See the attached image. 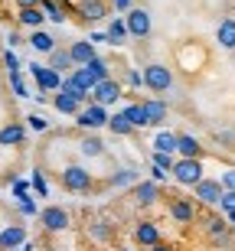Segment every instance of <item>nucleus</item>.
<instances>
[{
  "mask_svg": "<svg viewBox=\"0 0 235 251\" xmlns=\"http://www.w3.org/2000/svg\"><path fill=\"white\" fill-rule=\"evenodd\" d=\"M226 222H229V225H235V212H229V215H226Z\"/></svg>",
  "mask_w": 235,
  "mask_h": 251,
  "instance_id": "47",
  "label": "nucleus"
},
{
  "mask_svg": "<svg viewBox=\"0 0 235 251\" xmlns=\"http://www.w3.org/2000/svg\"><path fill=\"white\" fill-rule=\"evenodd\" d=\"M13 251H17V248H13Z\"/></svg>",
  "mask_w": 235,
  "mask_h": 251,
  "instance_id": "49",
  "label": "nucleus"
},
{
  "mask_svg": "<svg viewBox=\"0 0 235 251\" xmlns=\"http://www.w3.org/2000/svg\"><path fill=\"white\" fill-rule=\"evenodd\" d=\"M62 186L69 189V193H92V186H95V176L88 173L85 167H78V163H72V167H66L62 170Z\"/></svg>",
  "mask_w": 235,
  "mask_h": 251,
  "instance_id": "1",
  "label": "nucleus"
},
{
  "mask_svg": "<svg viewBox=\"0 0 235 251\" xmlns=\"http://www.w3.org/2000/svg\"><path fill=\"white\" fill-rule=\"evenodd\" d=\"M66 52H69V59H72V65H85V62H92V59L98 56V52H95V43H88V39L72 43Z\"/></svg>",
  "mask_w": 235,
  "mask_h": 251,
  "instance_id": "14",
  "label": "nucleus"
},
{
  "mask_svg": "<svg viewBox=\"0 0 235 251\" xmlns=\"http://www.w3.org/2000/svg\"><path fill=\"white\" fill-rule=\"evenodd\" d=\"M17 23L26 29H43V23H46V17H43V10L39 7H29V10H20L17 13Z\"/></svg>",
  "mask_w": 235,
  "mask_h": 251,
  "instance_id": "21",
  "label": "nucleus"
},
{
  "mask_svg": "<svg viewBox=\"0 0 235 251\" xmlns=\"http://www.w3.org/2000/svg\"><path fill=\"white\" fill-rule=\"evenodd\" d=\"M26 193H29V183H26V179H13V196H17V199H23Z\"/></svg>",
  "mask_w": 235,
  "mask_h": 251,
  "instance_id": "41",
  "label": "nucleus"
},
{
  "mask_svg": "<svg viewBox=\"0 0 235 251\" xmlns=\"http://www.w3.org/2000/svg\"><path fill=\"white\" fill-rule=\"evenodd\" d=\"M20 10H29V7H39V0H17Z\"/></svg>",
  "mask_w": 235,
  "mask_h": 251,
  "instance_id": "46",
  "label": "nucleus"
},
{
  "mask_svg": "<svg viewBox=\"0 0 235 251\" xmlns=\"http://www.w3.org/2000/svg\"><path fill=\"white\" fill-rule=\"evenodd\" d=\"M170 176L177 179L180 186H196L199 179H203V163H199V160H173V170H170Z\"/></svg>",
  "mask_w": 235,
  "mask_h": 251,
  "instance_id": "4",
  "label": "nucleus"
},
{
  "mask_svg": "<svg viewBox=\"0 0 235 251\" xmlns=\"http://www.w3.org/2000/svg\"><path fill=\"white\" fill-rule=\"evenodd\" d=\"M52 108H56L59 114H76L78 108H82V104H78L76 98H69V95H62V92H59L56 98H52Z\"/></svg>",
  "mask_w": 235,
  "mask_h": 251,
  "instance_id": "31",
  "label": "nucleus"
},
{
  "mask_svg": "<svg viewBox=\"0 0 235 251\" xmlns=\"http://www.w3.org/2000/svg\"><path fill=\"white\" fill-rule=\"evenodd\" d=\"M216 39H219V46H222V49H235V17L219 20V26H216Z\"/></svg>",
  "mask_w": 235,
  "mask_h": 251,
  "instance_id": "18",
  "label": "nucleus"
},
{
  "mask_svg": "<svg viewBox=\"0 0 235 251\" xmlns=\"http://www.w3.org/2000/svg\"><path fill=\"white\" fill-rule=\"evenodd\" d=\"M124 82H128V85H141V72L128 69V72H124Z\"/></svg>",
  "mask_w": 235,
  "mask_h": 251,
  "instance_id": "42",
  "label": "nucleus"
},
{
  "mask_svg": "<svg viewBox=\"0 0 235 251\" xmlns=\"http://www.w3.org/2000/svg\"><path fill=\"white\" fill-rule=\"evenodd\" d=\"M144 114H147V124H154V127H160V124L167 121V101H160V98H147V101H141Z\"/></svg>",
  "mask_w": 235,
  "mask_h": 251,
  "instance_id": "15",
  "label": "nucleus"
},
{
  "mask_svg": "<svg viewBox=\"0 0 235 251\" xmlns=\"http://www.w3.org/2000/svg\"><path fill=\"white\" fill-rule=\"evenodd\" d=\"M163 179H167V173H163V170H157V167H154V170H151V183H157V186H160Z\"/></svg>",
  "mask_w": 235,
  "mask_h": 251,
  "instance_id": "43",
  "label": "nucleus"
},
{
  "mask_svg": "<svg viewBox=\"0 0 235 251\" xmlns=\"http://www.w3.org/2000/svg\"><path fill=\"white\" fill-rule=\"evenodd\" d=\"M3 65H7V72H20V59H17V52H13V49H7V52H3Z\"/></svg>",
  "mask_w": 235,
  "mask_h": 251,
  "instance_id": "39",
  "label": "nucleus"
},
{
  "mask_svg": "<svg viewBox=\"0 0 235 251\" xmlns=\"http://www.w3.org/2000/svg\"><path fill=\"white\" fill-rule=\"evenodd\" d=\"M78 150H82V157H102V153H104V144L95 137V134H85L82 144H78Z\"/></svg>",
  "mask_w": 235,
  "mask_h": 251,
  "instance_id": "25",
  "label": "nucleus"
},
{
  "mask_svg": "<svg viewBox=\"0 0 235 251\" xmlns=\"http://www.w3.org/2000/svg\"><path fill=\"white\" fill-rule=\"evenodd\" d=\"M20 212L23 215H36V202H33L29 196H23V199H20Z\"/></svg>",
  "mask_w": 235,
  "mask_h": 251,
  "instance_id": "40",
  "label": "nucleus"
},
{
  "mask_svg": "<svg viewBox=\"0 0 235 251\" xmlns=\"http://www.w3.org/2000/svg\"><path fill=\"white\" fill-rule=\"evenodd\" d=\"M78 13H82V20H88V23H98V20L108 17V3H104V0H82V3H78Z\"/></svg>",
  "mask_w": 235,
  "mask_h": 251,
  "instance_id": "16",
  "label": "nucleus"
},
{
  "mask_svg": "<svg viewBox=\"0 0 235 251\" xmlns=\"http://www.w3.org/2000/svg\"><path fill=\"white\" fill-rule=\"evenodd\" d=\"M111 3H114V10H124V13L134 7V0H111Z\"/></svg>",
  "mask_w": 235,
  "mask_h": 251,
  "instance_id": "44",
  "label": "nucleus"
},
{
  "mask_svg": "<svg viewBox=\"0 0 235 251\" xmlns=\"http://www.w3.org/2000/svg\"><path fill=\"white\" fill-rule=\"evenodd\" d=\"M114 189H121V186H131V183H137V170H131V167H124V170H118V173H111V179H108Z\"/></svg>",
  "mask_w": 235,
  "mask_h": 251,
  "instance_id": "29",
  "label": "nucleus"
},
{
  "mask_svg": "<svg viewBox=\"0 0 235 251\" xmlns=\"http://www.w3.org/2000/svg\"><path fill=\"white\" fill-rule=\"evenodd\" d=\"M134 242L141 245V248H151V245L163 242V238H160V225H157V222H151V219L137 222V225H134Z\"/></svg>",
  "mask_w": 235,
  "mask_h": 251,
  "instance_id": "11",
  "label": "nucleus"
},
{
  "mask_svg": "<svg viewBox=\"0 0 235 251\" xmlns=\"http://www.w3.org/2000/svg\"><path fill=\"white\" fill-rule=\"evenodd\" d=\"M49 69H52V72H59L62 75V69H72V59H69V52H62V49H52V52H49Z\"/></svg>",
  "mask_w": 235,
  "mask_h": 251,
  "instance_id": "30",
  "label": "nucleus"
},
{
  "mask_svg": "<svg viewBox=\"0 0 235 251\" xmlns=\"http://www.w3.org/2000/svg\"><path fill=\"white\" fill-rule=\"evenodd\" d=\"M10 85H13V92H17L20 98H29V88L23 85V78H20V72H10Z\"/></svg>",
  "mask_w": 235,
  "mask_h": 251,
  "instance_id": "36",
  "label": "nucleus"
},
{
  "mask_svg": "<svg viewBox=\"0 0 235 251\" xmlns=\"http://www.w3.org/2000/svg\"><path fill=\"white\" fill-rule=\"evenodd\" d=\"M219 196H222V186H219V179H199L196 186H193V199H199L203 205H219Z\"/></svg>",
  "mask_w": 235,
  "mask_h": 251,
  "instance_id": "10",
  "label": "nucleus"
},
{
  "mask_svg": "<svg viewBox=\"0 0 235 251\" xmlns=\"http://www.w3.org/2000/svg\"><path fill=\"white\" fill-rule=\"evenodd\" d=\"M29 69V75L36 78V85H39V92H59V85H62V75L59 72H52L49 65H43V62H29L26 65Z\"/></svg>",
  "mask_w": 235,
  "mask_h": 251,
  "instance_id": "8",
  "label": "nucleus"
},
{
  "mask_svg": "<svg viewBox=\"0 0 235 251\" xmlns=\"http://www.w3.org/2000/svg\"><path fill=\"white\" fill-rule=\"evenodd\" d=\"M219 186H222V189H232V193H235V167H229L226 173L219 176Z\"/></svg>",
  "mask_w": 235,
  "mask_h": 251,
  "instance_id": "38",
  "label": "nucleus"
},
{
  "mask_svg": "<svg viewBox=\"0 0 235 251\" xmlns=\"http://www.w3.org/2000/svg\"><path fill=\"white\" fill-rule=\"evenodd\" d=\"M23 242H26V228H23V225H7V228H0V248L3 251L20 248Z\"/></svg>",
  "mask_w": 235,
  "mask_h": 251,
  "instance_id": "13",
  "label": "nucleus"
},
{
  "mask_svg": "<svg viewBox=\"0 0 235 251\" xmlns=\"http://www.w3.org/2000/svg\"><path fill=\"white\" fill-rule=\"evenodd\" d=\"M69 78H72V82H76L78 88H82V92H92L95 85H98V78H95V75L88 72L85 65H78V69H72V75H69Z\"/></svg>",
  "mask_w": 235,
  "mask_h": 251,
  "instance_id": "24",
  "label": "nucleus"
},
{
  "mask_svg": "<svg viewBox=\"0 0 235 251\" xmlns=\"http://www.w3.org/2000/svg\"><path fill=\"white\" fill-rule=\"evenodd\" d=\"M76 124L82 130H98L108 124V108H102V104H95V101H85L82 108L76 111Z\"/></svg>",
  "mask_w": 235,
  "mask_h": 251,
  "instance_id": "2",
  "label": "nucleus"
},
{
  "mask_svg": "<svg viewBox=\"0 0 235 251\" xmlns=\"http://www.w3.org/2000/svg\"><path fill=\"white\" fill-rule=\"evenodd\" d=\"M206 225H209V238H212V242H226L229 232H232V228H229V222L222 219V215H212Z\"/></svg>",
  "mask_w": 235,
  "mask_h": 251,
  "instance_id": "23",
  "label": "nucleus"
},
{
  "mask_svg": "<svg viewBox=\"0 0 235 251\" xmlns=\"http://www.w3.org/2000/svg\"><path fill=\"white\" fill-rule=\"evenodd\" d=\"M104 127L111 130V134H118V137H128V134H134V127L124 121L121 111H118V114H108V124H104Z\"/></svg>",
  "mask_w": 235,
  "mask_h": 251,
  "instance_id": "27",
  "label": "nucleus"
},
{
  "mask_svg": "<svg viewBox=\"0 0 235 251\" xmlns=\"http://www.w3.org/2000/svg\"><path fill=\"white\" fill-rule=\"evenodd\" d=\"M118 251H137V248H118Z\"/></svg>",
  "mask_w": 235,
  "mask_h": 251,
  "instance_id": "48",
  "label": "nucleus"
},
{
  "mask_svg": "<svg viewBox=\"0 0 235 251\" xmlns=\"http://www.w3.org/2000/svg\"><path fill=\"white\" fill-rule=\"evenodd\" d=\"M26 140V127L23 124H3L0 127V147H20Z\"/></svg>",
  "mask_w": 235,
  "mask_h": 251,
  "instance_id": "17",
  "label": "nucleus"
},
{
  "mask_svg": "<svg viewBox=\"0 0 235 251\" xmlns=\"http://www.w3.org/2000/svg\"><path fill=\"white\" fill-rule=\"evenodd\" d=\"M121 20H124L128 36H134V39H147V36H151L154 23H151V13H147L144 7H131V10H128V17H121Z\"/></svg>",
  "mask_w": 235,
  "mask_h": 251,
  "instance_id": "3",
  "label": "nucleus"
},
{
  "mask_svg": "<svg viewBox=\"0 0 235 251\" xmlns=\"http://www.w3.org/2000/svg\"><path fill=\"white\" fill-rule=\"evenodd\" d=\"M85 69H88V72H92L98 82H102V78H111V72H108V62H104V59H98V56H95L92 62H85Z\"/></svg>",
  "mask_w": 235,
  "mask_h": 251,
  "instance_id": "32",
  "label": "nucleus"
},
{
  "mask_svg": "<svg viewBox=\"0 0 235 251\" xmlns=\"http://www.w3.org/2000/svg\"><path fill=\"white\" fill-rule=\"evenodd\" d=\"M124 121L131 124L134 130L137 127H147V114H144V108H141V101H134V104H128V108H124Z\"/></svg>",
  "mask_w": 235,
  "mask_h": 251,
  "instance_id": "22",
  "label": "nucleus"
},
{
  "mask_svg": "<svg viewBox=\"0 0 235 251\" xmlns=\"http://www.w3.org/2000/svg\"><path fill=\"white\" fill-rule=\"evenodd\" d=\"M134 196H137V202H141V205H154L160 199V186L151 183V179H141L137 189H134Z\"/></svg>",
  "mask_w": 235,
  "mask_h": 251,
  "instance_id": "20",
  "label": "nucleus"
},
{
  "mask_svg": "<svg viewBox=\"0 0 235 251\" xmlns=\"http://www.w3.org/2000/svg\"><path fill=\"white\" fill-rule=\"evenodd\" d=\"M154 150H157V153H173V150H177V134L160 130L157 137H154Z\"/></svg>",
  "mask_w": 235,
  "mask_h": 251,
  "instance_id": "28",
  "label": "nucleus"
},
{
  "mask_svg": "<svg viewBox=\"0 0 235 251\" xmlns=\"http://www.w3.org/2000/svg\"><path fill=\"white\" fill-rule=\"evenodd\" d=\"M219 209H222V212H235V193L232 189H222V196H219Z\"/></svg>",
  "mask_w": 235,
  "mask_h": 251,
  "instance_id": "34",
  "label": "nucleus"
},
{
  "mask_svg": "<svg viewBox=\"0 0 235 251\" xmlns=\"http://www.w3.org/2000/svg\"><path fill=\"white\" fill-rule=\"evenodd\" d=\"M26 127L36 130V134H43V130H49V121L43 118V114H29V118H26Z\"/></svg>",
  "mask_w": 235,
  "mask_h": 251,
  "instance_id": "35",
  "label": "nucleus"
},
{
  "mask_svg": "<svg viewBox=\"0 0 235 251\" xmlns=\"http://www.w3.org/2000/svg\"><path fill=\"white\" fill-rule=\"evenodd\" d=\"M141 82L151 88V92H167L170 85H173V72H170L163 62H151L147 69H144L141 75Z\"/></svg>",
  "mask_w": 235,
  "mask_h": 251,
  "instance_id": "5",
  "label": "nucleus"
},
{
  "mask_svg": "<svg viewBox=\"0 0 235 251\" xmlns=\"http://www.w3.org/2000/svg\"><path fill=\"white\" fill-rule=\"evenodd\" d=\"M154 167L163 170V173L170 176V170H173V153H157V150H154Z\"/></svg>",
  "mask_w": 235,
  "mask_h": 251,
  "instance_id": "33",
  "label": "nucleus"
},
{
  "mask_svg": "<svg viewBox=\"0 0 235 251\" xmlns=\"http://www.w3.org/2000/svg\"><path fill=\"white\" fill-rule=\"evenodd\" d=\"M29 186L36 189L39 196H49V186H46V179H43V173H39V170L33 173V179H29Z\"/></svg>",
  "mask_w": 235,
  "mask_h": 251,
  "instance_id": "37",
  "label": "nucleus"
},
{
  "mask_svg": "<svg viewBox=\"0 0 235 251\" xmlns=\"http://www.w3.org/2000/svg\"><path fill=\"white\" fill-rule=\"evenodd\" d=\"M26 43L36 49V52H46V56L52 52V49H56V36H52V33H46V29H33Z\"/></svg>",
  "mask_w": 235,
  "mask_h": 251,
  "instance_id": "19",
  "label": "nucleus"
},
{
  "mask_svg": "<svg viewBox=\"0 0 235 251\" xmlns=\"http://www.w3.org/2000/svg\"><path fill=\"white\" fill-rule=\"evenodd\" d=\"M118 98H121V82H118V78H102V82L88 92V101L102 104V108H111Z\"/></svg>",
  "mask_w": 235,
  "mask_h": 251,
  "instance_id": "6",
  "label": "nucleus"
},
{
  "mask_svg": "<svg viewBox=\"0 0 235 251\" xmlns=\"http://www.w3.org/2000/svg\"><path fill=\"white\" fill-rule=\"evenodd\" d=\"M173 153H180L183 160H199L203 157V144L193 134H177V150Z\"/></svg>",
  "mask_w": 235,
  "mask_h": 251,
  "instance_id": "12",
  "label": "nucleus"
},
{
  "mask_svg": "<svg viewBox=\"0 0 235 251\" xmlns=\"http://www.w3.org/2000/svg\"><path fill=\"white\" fill-rule=\"evenodd\" d=\"M147 251H177V248H173V245H167V242H157V245H151Z\"/></svg>",
  "mask_w": 235,
  "mask_h": 251,
  "instance_id": "45",
  "label": "nucleus"
},
{
  "mask_svg": "<svg viewBox=\"0 0 235 251\" xmlns=\"http://www.w3.org/2000/svg\"><path fill=\"white\" fill-rule=\"evenodd\" d=\"M170 219L177 225H193L196 222V205H193V199H183V196L170 199Z\"/></svg>",
  "mask_w": 235,
  "mask_h": 251,
  "instance_id": "9",
  "label": "nucleus"
},
{
  "mask_svg": "<svg viewBox=\"0 0 235 251\" xmlns=\"http://www.w3.org/2000/svg\"><path fill=\"white\" fill-rule=\"evenodd\" d=\"M104 36H108V43H111V46H124V39H128L124 20H121V17H114V20H111V26H108V33H104Z\"/></svg>",
  "mask_w": 235,
  "mask_h": 251,
  "instance_id": "26",
  "label": "nucleus"
},
{
  "mask_svg": "<svg viewBox=\"0 0 235 251\" xmlns=\"http://www.w3.org/2000/svg\"><path fill=\"white\" fill-rule=\"evenodd\" d=\"M69 222H72V219H69V212L62 209V205H46V209L39 212V225H43V228H46L49 235L66 232V228H69Z\"/></svg>",
  "mask_w": 235,
  "mask_h": 251,
  "instance_id": "7",
  "label": "nucleus"
}]
</instances>
